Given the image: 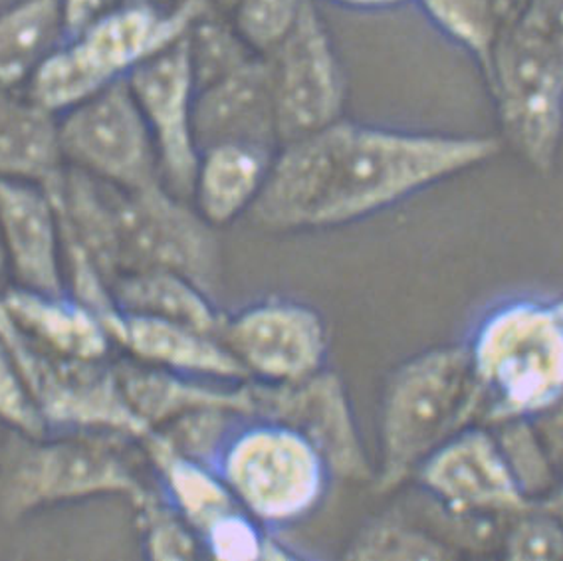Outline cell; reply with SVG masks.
Instances as JSON below:
<instances>
[{"mask_svg": "<svg viewBox=\"0 0 563 561\" xmlns=\"http://www.w3.org/2000/svg\"><path fill=\"white\" fill-rule=\"evenodd\" d=\"M347 560H451L459 553L424 521L405 508H391L357 530L343 551Z\"/></svg>", "mask_w": 563, "mask_h": 561, "instance_id": "cell-26", "label": "cell"}, {"mask_svg": "<svg viewBox=\"0 0 563 561\" xmlns=\"http://www.w3.org/2000/svg\"><path fill=\"white\" fill-rule=\"evenodd\" d=\"M0 341L11 353L52 431L143 441L150 429L131 411L113 363L71 360L36 348L0 306Z\"/></svg>", "mask_w": 563, "mask_h": 561, "instance_id": "cell-9", "label": "cell"}, {"mask_svg": "<svg viewBox=\"0 0 563 561\" xmlns=\"http://www.w3.org/2000/svg\"><path fill=\"white\" fill-rule=\"evenodd\" d=\"M325 2L342 7V9H350V11L373 12L391 11V9H397L409 0H325Z\"/></svg>", "mask_w": 563, "mask_h": 561, "instance_id": "cell-38", "label": "cell"}, {"mask_svg": "<svg viewBox=\"0 0 563 561\" xmlns=\"http://www.w3.org/2000/svg\"><path fill=\"white\" fill-rule=\"evenodd\" d=\"M130 0H64V22H66V36H71L88 24L98 21L103 14L115 11L121 4ZM64 36V38H66Z\"/></svg>", "mask_w": 563, "mask_h": 561, "instance_id": "cell-36", "label": "cell"}, {"mask_svg": "<svg viewBox=\"0 0 563 561\" xmlns=\"http://www.w3.org/2000/svg\"><path fill=\"white\" fill-rule=\"evenodd\" d=\"M503 141L393 130L342 118L282 145L251 221L268 232L328 231L369 219L494 160Z\"/></svg>", "mask_w": 563, "mask_h": 561, "instance_id": "cell-1", "label": "cell"}, {"mask_svg": "<svg viewBox=\"0 0 563 561\" xmlns=\"http://www.w3.org/2000/svg\"><path fill=\"white\" fill-rule=\"evenodd\" d=\"M276 151L252 143H217L199 153L191 202L217 231L252 211Z\"/></svg>", "mask_w": 563, "mask_h": 561, "instance_id": "cell-21", "label": "cell"}, {"mask_svg": "<svg viewBox=\"0 0 563 561\" xmlns=\"http://www.w3.org/2000/svg\"><path fill=\"white\" fill-rule=\"evenodd\" d=\"M219 340L252 382H302L328 367V326L302 301L268 298L227 314Z\"/></svg>", "mask_w": 563, "mask_h": 561, "instance_id": "cell-13", "label": "cell"}, {"mask_svg": "<svg viewBox=\"0 0 563 561\" xmlns=\"http://www.w3.org/2000/svg\"><path fill=\"white\" fill-rule=\"evenodd\" d=\"M195 138L199 151L217 143H252L278 151L271 72L264 56L197 91Z\"/></svg>", "mask_w": 563, "mask_h": 561, "instance_id": "cell-18", "label": "cell"}, {"mask_svg": "<svg viewBox=\"0 0 563 561\" xmlns=\"http://www.w3.org/2000/svg\"><path fill=\"white\" fill-rule=\"evenodd\" d=\"M212 9L217 12H221L224 16H229V12L232 11V7L236 4V0H211Z\"/></svg>", "mask_w": 563, "mask_h": 561, "instance_id": "cell-41", "label": "cell"}, {"mask_svg": "<svg viewBox=\"0 0 563 561\" xmlns=\"http://www.w3.org/2000/svg\"><path fill=\"white\" fill-rule=\"evenodd\" d=\"M98 318L111 343L125 351L131 360L201 380H249L241 363L232 358L217 336L150 316L128 314L115 306Z\"/></svg>", "mask_w": 563, "mask_h": 561, "instance_id": "cell-17", "label": "cell"}, {"mask_svg": "<svg viewBox=\"0 0 563 561\" xmlns=\"http://www.w3.org/2000/svg\"><path fill=\"white\" fill-rule=\"evenodd\" d=\"M7 274H11V272H9V261H7V252H4V246H2V239H0V292H2V284H4V278H7Z\"/></svg>", "mask_w": 563, "mask_h": 561, "instance_id": "cell-40", "label": "cell"}, {"mask_svg": "<svg viewBox=\"0 0 563 561\" xmlns=\"http://www.w3.org/2000/svg\"><path fill=\"white\" fill-rule=\"evenodd\" d=\"M0 306L26 340L54 355L106 360L113 345L100 318L70 292L42 294L11 286L0 292Z\"/></svg>", "mask_w": 563, "mask_h": 561, "instance_id": "cell-20", "label": "cell"}, {"mask_svg": "<svg viewBox=\"0 0 563 561\" xmlns=\"http://www.w3.org/2000/svg\"><path fill=\"white\" fill-rule=\"evenodd\" d=\"M503 138L538 173H550L563 138V56L522 22H508L484 74Z\"/></svg>", "mask_w": 563, "mask_h": 561, "instance_id": "cell-8", "label": "cell"}, {"mask_svg": "<svg viewBox=\"0 0 563 561\" xmlns=\"http://www.w3.org/2000/svg\"><path fill=\"white\" fill-rule=\"evenodd\" d=\"M242 417L244 415L227 409H197L153 432H157L173 451L214 469L224 442Z\"/></svg>", "mask_w": 563, "mask_h": 561, "instance_id": "cell-30", "label": "cell"}, {"mask_svg": "<svg viewBox=\"0 0 563 561\" xmlns=\"http://www.w3.org/2000/svg\"><path fill=\"white\" fill-rule=\"evenodd\" d=\"M412 481L444 510L510 520L532 506L493 429L473 425L422 462Z\"/></svg>", "mask_w": 563, "mask_h": 561, "instance_id": "cell-14", "label": "cell"}, {"mask_svg": "<svg viewBox=\"0 0 563 561\" xmlns=\"http://www.w3.org/2000/svg\"><path fill=\"white\" fill-rule=\"evenodd\" d=\"M131 411L150 431L197 409H227L249 417L244 382H214L153 367L141 361L113 363Z\"/></svg>", "mask_w": 563, "mask_h": 561, "instance_id": "cell-19", "label": "cell"}, {"mask_svg": "<svg viewBox=\"0 0 563 561\" xmlns=\"http://www.w3.org/2000/svg\"><path fill=\"white\" fill-rule=\"evenodd\" d=\"M0 421L12 432L41 439L52 435L51 425L46 421L41 405L32 395L31 387L22 377L21 370L11 358L4 343L0 341Z\"/></svg>", "mask_w": 563, "mask_h": 561, "instance_id": "cell-33", "label": "cell"}, {"mask_svg": "<svg viewBox=\"0 0 563 561\" xmlns=\"http://www.w3.org/2000/svg\"><path fill=\"white\" fill-rule=\"evenodd\" d=\"M125 80L152 131L163 185L191 201L201 151L195 138V100L199 86L192 72L187 34L143 62Z\"/></svg>", "mask_w": 563, "mask_h": 561, "instance_id": "cell-15", "label": "cell"}, {"mask_svg": "<svg viewBox=\"0 0 563 561\" xmlns=\"http://www.w3.org/2000/svg\"><path fill=\"white\" fill-rule=\"evenodd\" d=\"M303 2L306 0H236L227 19L252 51L266 56L292 31Z\"/></svg>", "mask_w": 563, "mask_h": 561, "instance_id": "cell-31", "label": "cell"}, {"mask_svg": "<svg viewBox=\"0 0 563 561\" xmlns=\"http://www.w3.org/2000/svg\"><path fill=\"white\" fill-rule=\"evenodd\" d=\"M143 550L152 560H192L202 553L201 540L162 491H150L135 506Z\"/></svg>", "mask_w": 563, "mask_h": 561, "instance_id": "cell-29", "label": "cell"}, {"mask_svg": "<svg viewBox=\"0 0 563 561\" xmlns=\"http://www.w3.org/2000/svg\"><path fill=\"white\" fill-rule=\"evenodd\" d=\"M533 432V439L542 451L543 461L552 474L555 486L563 482V397L550 409L526 419Z\"/></svg>", "mask_w": 563, "mask_h": 561, "instance_id": "cell-34", "label": "cell"}, {"mask_svg": "<svg viewBox=\"0 0 563 561\" xmlns=\"http://www.w3.org/2000/svg\"><path fill=\"white\" fill-rule=\"evenodd\" d=\"M48 191L62 244L80 251L108 286L131 272L169 271L217 298L221 241L189 199L165 185L123 191L68 165Z\"/></svg>", "mask_w": 563, "mask_h": 561, "instance_id": "cell-2", "label": "cell"}, {"mask_svg": "<svg viewBox=\"0 0 563 561\" xmlns=\"http://www.w3.org/2000/svg\"><path fill=\"white\" fill-rule=\"evenodd\" d=\"M141 444L162 482L163 496L181 514L199 540L234 512L244 510L212 466L173 451L157 432H150Z\"/></svg>", "mask_w": 563, "mask_h": 561, "instance_id": "cell-23", "label": "cell"}, {"mask_svg": "<svg viewBox=\"0 0 563 561\" xmlns=\"http://www.w3.org/2000/svg\"><path fill=\"white\" fill-rule=\"evenodd\" d=\"M500 550L508 560H563V524L533 502L508 520Z\"/></svg>", "mask_w": 563, "mask_h": 561, "instance_id": "cell-32", "label": "cell"}, {"mask_svg": "<svg viewBox=\"0 0 563 561\" xmlns=\"http://www.w3.org/2000/svg\"><path fill=\"white\" fill-rule=\"evenodd\" d=\"M264 58L280 147L342 120L347 103L345 72L313 0L303 2L292 31Z\"/></svg>", "mask_w": 563, "mask_h": 561, "instance_id": "cell-11", "label": "cell"}, {"mask_svg": "<svg viewBox=\"0 0 563 561\" xmlns=\"http://www.w3.org/2000/svg\"><path fill=\"white\" fill-rule=\"evenodd\" d=\"M234 501L266 530L320 508L333 476L322 452L282 422L242 417L214 462Z\"/></svg>", "mask_w": 563, "mask_h": 561, "instance_id": "cell-6", "label": "cell"}, {"mask_svg": "<svg viewBox=\"0 0 563 561\" xmlns=\"http://www.w3.org/2000/svg\"><path fill=\"white\" fill-rule=\"evenodd\" d=\"M249 417L282 422L312 442L333 481L373 482L375 466L363 447L352 402L338 373L320 371L296 383L246 380Z\"/></svg>", "mask_w": 563, "mask_h": 561, "instance_id": "cell-12", "label": "cell"}, {"mask_svg": "<svg viewBox=\"0 0 563 561\" xmlns=\"http://www.w3.org/2000/svg\"><path fill=\"white\" fill-rule=\"evenodd\" d=\"M563 56V0H528L516 16Z\"/></svg>", "mask_w": 563, "mask_h": 561, "instance_id": "cell-35", "label": "cell"}, {"mask_svg": "<svg viewBox=\"0 0 563 561\" xmlns=\"http://www.w3.org/2000/svg\"><path fill=\"white\" fill-rule=\"evenodd\" d=\"M187 44L199 88L241 68L254 56H261L242 41L232 22L217 11L207 12L192 22L187 32Z\"/></svg>", "mask_w": 563, "mask_h": 561, "instance_id": "cell-28", "label": "cell"}, {"mask_svg": "<svg viewBox=\"0 0 563 561\" xmlns=\"http://www.w3.org/2000/svg\"><path fill=\"white\" fill-rule=\"evenodd\" d=\"M143 2H150L155 9H162L172 14H181L191 19L192 22L201 19L202 14L214 11L211 0H143Z\"/></svg>", "mask_w": 563, "mask_h": 561, "instance_id": "cell-37", "label": "cell"}, {"mask_svg": "<svg viewBox=\"0 0 563 561\" xmlns=\"http://www.w3.org/2000/svg\"><path fill=\"white\" fill-rule=\"evenodd\" d=\"M483 389L481 425L532 419L563 397V296L512 298L464 341Z\"/></svg>", "mask_w": 563, "mask_h": 561, "instance_id": "cell-4", "label": "cell"}, {"mask_svg": "<svg viewBox=\"0 0 563 561\" xmlns=\"http://www.w3.org/2000/svg\"><path fill=\"white\" fill-rule=\"evenodd\" d=\"M484 397L466 343L415 353L389 373L379 407L373 488L399 491L439 447L481 425Z\"/></svg>", "mask_w": 563, "mask_h": 561, "instance_id": "cell-3", "label": "cell"}, {"mask_svg": "<svg viewBox=\"0 0 563 561\" xmlns=\"http://www.w3.org/2000/svg\"><path fill=\"white\" fill-rule=\"evenodd\" d=\"M64 169L60 116L26 90L0 86V179L29 180L51 189Z\"/></svg>", "mask_w": 563, "mask_h": 561, "instance_id": "cell-22", "label": "cell"}, {"mask_svg": "<svg viewBox=\"0 0 563 561\" xmlns=\"http://www.w3.org/2000/svg\"><path fill=\"white\" fill-rule=\"evenodd\" d=\"M434 29L468 52L484 74L490 68L503 19L494 0H412Z\"/></svg>", "mask_w": 563, "mask_h": 561, "instance_id": "cell-27", "label": "cell"}, {"mask_svg": "<svg viewBox=\"0 0 563 561\" xmlns=\"http://www.w3.org/2000/svg\"><path fill=\"white\" fill-rule=\"evenodd\" d=\"M115 308L128 314L172 321L192 330L221 336L224 316L201 286L177 272L143 271L123 274L110 284Z\"/></svg>", "mask_w": 563, "mask_h": 561, "instance_id": "cell-24", "label": "cell"}, {"mask_svg": "<svg viewBox=\"0 0 563 561\" xmlns=\"http://www.w3.org/2000/svg\"><path fill=\"white\" fill-rule=\"evenodd\" d=\"M545 510L552 512L553 516L563 524V482L558 484L550 494H545L542 501H536Z\"/></svg>", "mask_w": 563, "mask_h": 561, "instance_id": "cell-39", "label": "cell"}, {"mask_svg": "<svg viewBox=\"0 0 563 561\" xmlns=\"http://www.w3.org/2000/svg\"><path fill=\"white\" fill-rule=\"evenodd\" d=\"M191 24V19L181 14L130 0L66 36L41 62L24 90L60 116L111 84L125 80L143 62L181 41Z\"/></svg>", "mask_w": 563, "mask_h": 561, "instance_id": "cell-5", "label": "cell"}, {"mask_svg": "<svg viewBox=\"0 0 563 561\" xmlns=\"http://www.w3.org/2000/svg\"><path fill=\"white\" fill-rule=\"evenodd\" d=\"M0 239L14 286L42 294L68 292L60 219L46 187L0 179Z\"/></svg>", "mask_w": 563, "mask_h": 561, "instance_id": "cell-16", "label": "cell"}, {"mask_svg": "<svg viewBox=\"0 0 563 561\" xmlns=\"http://www.w3.org/2000/svg\"><path fill=\"white\" fill-rule=\"evenodd\" d=\"M123 439L90 432L29 439L12 432L0 466V514L16 520L46 506L125 496L135 506L152 491L118 451Z\"/></svg>", "mask_w": 563, "mask_h": 561, "instance_id": "cell-7", "label": "cell"}, {"mask_svg": "<svg viewBox=\"0 0 563 561\" xmlns=\"http://www.w3.org/2000/svg\"><path fill=\"white\" fill-rule=\"evenodd\" d=\"M60 143L68 167L118 189L141 191L163 185L152 131L128 80L60 113Z\"/></svg>", "mask_w": 563, "mask_h": 561, "instance_id": "cell-10", "label": "cell"}, {"mask_svg": "<svg viewBox=\"0 0 563 561\" xmlns=\"http://www.w3.org/2000/svg\"><path fill=\"white\" fill-rule=\"evenodd\" d=\"M64 36V0H19L0 11V86L24 90Z\"/></svg>", "mask_w": 563, "mask_h": 561, "instance_id": "cell-25", "label": "cell"}]
</instances>
